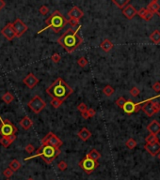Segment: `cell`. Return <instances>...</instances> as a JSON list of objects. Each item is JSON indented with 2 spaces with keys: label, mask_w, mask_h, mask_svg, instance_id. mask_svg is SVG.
I'll return each mask as SVG.
<instances>
[{
  "label": "cell",
  "mask_w": 160,
  "mask_h": 180,
  "mask_svg": "<svg viewBox=\"0 0 160 180\" xmlns=\"http://www.w3.org/2000/svg\"><path fill=\"white\" fill-rule=\"evenodd\" d=\"M145 150L147 151L150 155L152 156H157L160 153V143L159 142H155L152 143H146L144 146Z\"/></svg>",
  "instance_id": "obj_10"
},
{
  "label": "cell",
  "mask_w": 160,
  "mask_h": 180,
  "mask_svg": "<svg viewBox=\"0 0 160 180\" xmlns=\"http://www.w3.org/2000/svg\"><path fill=\"white\" fill-rule=\"evenodd\" d=\"M142 108V110H143V112H145V115L149 116V117H151V116H153L155 112L153 109V107L152 105H151V101H149L147 103H145V104L141 107Z\"/></svg>",
  "instance_id": "obj_22"
},
{
  "label": "cell",
  "mask_w": 160,
  "mask_h": 180,
  "mask_svg": "<svg viewBox=\"0 0 160 180\" xmlns=\"http://www.w3.org/2000/svg\"><path fill=\"white\" fill-rule=\"evenodd\" d=\"M28 180H34V179H33V178H32V177H29V178H28Z\"/></svg>",
  "instance_id": "obj_49"
},
{
  "label": "cell",
  "mask_w": 160,
  "mask_h": 180,
  "mask_svg": "<svg viewBox=\"0 0 160 180\" xmlns=\"http://www.w3.org/2000/svg\"><path fill=\"white\" fill-rule=\"evenodd\" d=\"M112 3L115 4L119 8H123L127 5H129V0H112Z\"/></svg>",
  "instance_id": "obj_26"
},
{
  "label": "cell",
  "mask_w": 160,
  "mask_h": 180,
  "mask_svg": "<svg viewBox=\"0 0 160 180\" xmlns=\"http://www.w3.org/2000/svg\"><path fill=\"white\" fill-rule=\"evenodd\" d=\"M77 135H78V137L81 139L82 141L86 142V141H88V139L91 137V132L87 128H82L78 131Z\"/></svg>",
  "instance_id": "obj_19"
},
{
  "label": "cell",
  "mask_w": 160,
  "mask_h": 180,
  "mask_svg": "<svg viewBox=\"0 0 160 180\" xmlns=\"http://www.w3.org/2000/svg\"><path fill=\"white\" fill-rule=\"evenodd\" d=\"M145 142H146V143H152L159 142V141H158V137H157V135L150 133V134L148 135V136L145 138Z\"/></svg>",
  "instance_id": "obj_29"
},
{
  "label": "cell",
  "mask_w": 160,
  "mask_h": 180,
  "mask_svg": "<svg viewBox=\"0 0 160 180\" xmlns=\"http://www.w3.org/2000/svg\"><path fill=\"white\" fill-rule=\"evenodd\" d=\"M87 112H88V117H93V116L96 115L95 110H94V109H91H91H88Z\"/></svg>",
  "instance_id": "obj_46"
},
{
  "label": "cell",
  "mask_w": 160,
  "mask_h": 180,
  "mask_svg": "<svg viewBox=\"0 0 160 180\" xmlns=\"http://www.w3.org/2000/svg\"><path fill=\"white\" fill-rule=\"evenodd\" d=\"M148 11H150L152 13H156L160 16V13H159V10H160V5L158 4V2L156 0H153L152 2H150V4L148 5Z\"/></svg>",
  "instance_id": "obj_20"
},
{
  "label": "cell",
  "mask_w": 160,
  "mask_h": 180,
  "mask_svg": "<svg viewBox=\"0 0 160 180\" xmlns=\"http://www.w3.org/2000/svg\"><path fill=\"white\" fill-rule=\"evenodd\" d=\"M62 145L63 142L53 132H48L42 139V146H52L56 148H59Z\"/></svg>",
  "instance_id": "obj_6"
},
{
  "label": "cell",
  "mask_w": 160,
  "mask_h": 180,
  "mask_svg": "<svg viewBox=\"0 0 160 180\" xmlns=\"http://www.w3.org/2000/svg\"><path fill=\"white\" fill-rule=\"evenodd\" d=\"M154 17V13H152L150 11H147V13H146V15L144 16L143 19L145 21H150V20H152V18Z\"/></svg>",
  "instance_id": "obj_44"
},
{
  "label": "cell",
  "mask_w": 160,
  "mask_h": 180,
  "mask_svg": "<svg viewBox=\"0 0 160 180\" xmlns=\"http://www.w3.org/2000/svg\"><path fill=\"white\" fill-rule=\"evenodd\" d=\"M153 90L155 92H160V83L159 82H156V83H154L153 84V86H152Z\"/></svg>",
  "instance_id": "obj_45"
},
{
  "label": "cell",
  "mask_w": 160,
  "mask_h": 180,
  "mask_svg": "<svg viewBox=\"0 0 160 180\" xmlns=\"http://www.w3.org/2000/svg\"><path fill=\"white\" fill-rule=\"evenodd\" d=\"M25 151L29 153V154H32V153L35 151V147L33 145H31V143H29V145H28L25 146Z\"/></svg>",
  "instance_id": "obj_42"
},
{
  "label": "cell",
  "mask_w": 160,
  "mask_h": 180,
  "mask_svg": "<svg viewBox=\"0 0 160 180\" xmlns=\"http://www.w3.org/2000/svg\"><path fill=\"white\" fill-rule=\"evenodd\" d=\"M21 167H22V164H21L20 161L17 160H12L10 162V165H8V168L11 169L13 172L18 171Z\"/></svg>",
  "instance_id": "obj_24"
},
{
  "label": "cell",
  "mask_w": 160,
  "mask_h": 180,
  "mask_svg": "<svg viewBox=\"0 0 160 180\" xmlns=\"http://www.w3.org/2000/svg\"><path fill=\"white\" fill-rule=\"evenodd\" d=\"M122 109L124 111V112H126L127 115H131L133 112H135L136 111V103L133 102L132 101H126V102L124 103V105Z\"/></svg>",
  "instance_id": "obj_15"
},
{
  "label": "cell",
  "mask_w": 160,
  "mask_h": 180,
  "mask_svg": "<svg viewBox=\"0 0 160 180\" xmlns=\"http://www.w3.org/2000/svg\"><path fill=\"white\" fill-rule=\"evenodd\" d=\"M81 29V25H78L76 29L71 27L66 30V32L61 35V37L57 39V43L61 45L69 53L74 52L80 46L83 42L81 36L79 35V30Z\"/></svg>",
  "instance_id": "obj_1"
},
{
  "label": "cell",
  "mask_w": 160,
  "mask_h": 180,
  "mask_svg": "<svg viewBox=\"0 0 160 180\" xmlns=\"http://www.w3.org/2000/svg\"><path fill=\"white\" fill-rule=\"evenodd\" d=\"M137 11H136V8L133 7L132 5H127L125 8H122V14L125 16L127 19H133L136 15H137Z\"/></svg>",
  "instance_id": "obj_13"
},
{
  "label": "cell",
  "mask_w": 160,
  "mask_h": 180,
  "mask_svg": "<svg viewBox=\"0 0 160 180\" xmlns=\"http://www.w3.org/2000/svg\"><path fill=\"white\" fill-rule=\"evenodd\" d=\"M51 59H52V61L54 62V63H59L60 60H61V56H60V55L59 53H55L54 55H53L52 56H51Z\"/></svg>",
  "instance_id": "obj_37"
},
{
  "label": "cell",
  "mask_w": 160,
  "mask_h": 180,
  "mask_svg": "<svg viewBox=\"0 0 160 180\" xmlns=\"http://www.w3.org/2000/svg\"><path fill=\"white\" fill-rule=\"evenodd\" d=\"M157 157H158V159H159V160H160V153H159V154H158V155H157Z\"/></svg>",
  "instance_id": "obj_50"
},
{
  "label": "cell",
  "mask_w": 160,
  "mask_h": 180,
  "mask_svg": "<svg viewBox=\"0 0 160 180\" xmlns=\"http://www.w3.org/2000/svg\"><path fill=\"white\" fill-rule=\"evenodd\" d=\"M113 46H114L113 43L111 42L108 39H105L100 44V47H101L102 50H103L104 52H106V53H108L111 49L113 48Z\"/></svg>",
  "instance_id": "obj_21"
},
{
  "label": "cell",
  "mask_w": 160,
  "mask_h": 180,
  "mask_svg": "<svg viewBox=\"0 0 160 180\" xmlns=\"http://www.w3.org/2000/svg\"><path fill=\"white\" fill-rule=\"evenodd\" d=\"M139 93H140V90H139V88H137V86L132 87L131 90H130V94H131V96H133V97L139 96Z\"/></svg>",
  "instance_id": "obj_38"
},
{
  "label": "cell",
  "mask_w": 160,
  "mask_h": 180,
  "mask_svg": "<svg viewBox=\"0 0 160 180\" xmlns=\"http://www.w3.org/2000/svg\"><path fill=\"white\" fill-rule=\"evenodd\" d=\"M0 134L2 137H8L16 134L18 129L10 120H4L0 115Z\"/></svg>",
  "instance_id": "obj_5"
},
{
  "label": "cell",
  "mask_w": 160,
  "mask_h": 180,
  "mask_svg": "<svg viewBox=\"0 0 160 180\" xmlns=\"http://www.w3.org/2000/svg\"><path fill=\"white\" fill-rule=\"evenodd\" d=\"M77 64H78L80 67L85 68V67L88 65V60H87V58H86V57H84V56H81L80 58H78Z\"/></svg>",
  "instance_id": "obj_32"
},
{
  "label": "cell",
  "mask_w": 160,
  "mask_h": 180,
  "mask_svg": "<svg viewBox=\"0 0 160 180\" xmlns=\"http://www.w3.org/2000/svg\"><path fill=\"white\" fill-rule=\"evenodd\" d=\"M13 100H14V97H13V95L11 92H6L2 96V101L5 103H7V104H10V103H11L13 101Z\"/></svg>",
  "instance_id": "obj_27"
},
{
  "label": "cell",
  "mask_w": 160,
  "mask_h": 180,
  "mask_svg": "<svg viewBox=\"0 0 160 180\" xmlns=\"http://www.w3.org/2000/svg\"><path fill=\"white\" fill-rule=\"evenodd\" d=\"M68 24H70L72 26H78L79 25V20L76 19H69Z\"/></svg>",
  "instance_id": "obj_43"
},
{
  "label": "cell",
  "mask_w": 160,
  "mask_h": 180,
  "mask_svg": "<svg viewBox=\"0 0 160 180\" xmlns=\"http://www.w3.org/2000/svg\"><path fill=\"white\" fill-rule=\"evenodd\" d=\"M77 110L79 112H87L88 111V106L87 104H85V103H80V104L77 106Z\"/></svg>",
  "instance_id": "obj_39"
},
{
  "label": "cell",
  "mask_w": 160,
  "mask_h": 180,
  "mask_svg": "<svg viewBox=\"0 0 160 180\" xmlns=\"http://www.w3.org/2000/svg\"><path fill=\"white\" fill-rule=\"evenodd\" d=\"M126 102V100L123 97H121V98H119L118 100L116 101V105L120 108H122L123 105H124V103Z\"/></svg>",
  "instance_id": "obj_36"
},
{
  "label": "cell",
  "mask_w": 160,
  "mask_h": 180,
  "mask_svg": "<svg viewBox=\"0 0 160 180\" xmlns=\"http://www.w3.org/2000/svg\"><path fill=\"white\" fill-rule=\"evenodd\" d=\"M60 154L59 148H56L52 146H42L36 150V154L25 158V160H28L37 157H42V159L45 161L47 164H51L56 158Z\"/></svg>",
  "instance_id": "obj_4"
},
{
  "label": "cell",
  "mask_w": 160,
  "mask_h": 180,
  "mask_svg": "<svg viewBox=\"0 0 160 180\" xmlns=\"http://www.w3.org/2000/svg\"><path fill=\"white\" fill-rule=\"evenodd\" d=\"M8 180H10V179H8Z\"/></svg>",
  "instance_id": "obj_51"
},
{
  "label": "cell",
  "mask_w": 160,
  "mask_h": 180,
  "mask_svg": "<svg viewBox=\"0 0 160 180\" xmlns=\"http://www.w3.org/2000/svg\"><path fill=\"white\" fill-rule=\"evenodd\" d=\"M150 39L155 44H158L160 42V31L154 30V32L150 35Z\"/></svg>",
  "instance_id": "obj_25"
},
{
  "label": "cell",
  "mask_w": 160,
  "mask_h": 180,
  "mask_svg": "<svg viewBox=\"0 0 160 180\" xmlns=\"http://www.w3.org/2000/svg\"><path fill=\"white\" fill-rule=\"evenodd\" d=\"M68 16L70 19H76L79 20L80 18L84 16V12L80 10L78 7H74L72 10L68 11Z\"/></svg>",
  "instance_id": "obj_14"
},
{
  "label": "cell",
  "mask_w": 160,
  "mask_h": 180,
  "mask_svg": "<svg viewBox=\"0 0 160 180\" xmlns=\"http://www.w3.org/2000/svg\"><path fill=\"white\" fill-rule=\"evenodd\" d=\"M52 180H53V179H52Z\"/></svg>",
  "instance_id": "obj_52"
},
{
  "label": "cell",
  "mask_w": 160,
  "mask_h": 180,
  "mask_svg": "<svg viewBox=\"0 0 160 180\" xmlns=\"http://www.w3.org/2000/svg\"><path fill=\"white\" fill-rule=\"evenodd\" d=\"M81 116L84 118V119H88L90 117H88V115L87 112H81Z\"/></svg>",
  "instance_id": "obj_47"
},
{
  "label": "cell",
  "mask_w": 160,
  "mask_h": 180,
  "mask_svg": "<svg viewBox=\"0 0 160 180\" xmlns=\"http://www.w3.org/2000/svg\"><path fill=\"white\" fill-rule=\"evenodd\" d=\"M57 167H59V169L60 171H62V172H63V171H65L66 169H67L68 164H67V162H66V161L60 160L59 162L57 163Z\"/></svg>",
  "instance_id": "obj_33"
},
{
  "label": "cell",
  "mask_w": 160,
  "mask_h": 180,
  "mask_svg": "<svg viewBox=\"0 0 160 180\" xmlns=\"http://www.w3.org/2000/svg\"><path fill=\"white\" fill-rule=\"evenodd\" d=\"M40 13H42V15H46L48 12H49V8H48L47 6H42L41 8H40V10H39Z\"/></svg>",
  "instance_id": "obj_40"
},
{
  "label": "cell",
  "mask_w": 160,
  "mask_h": 180,
  "mask_svg": "<svg viewBox=\"0 0 160 180\" xmlns=\"http://www.w3.org/2000/svg\"><path fill=\"white\" fill-rule=\"evenodd\" d=\"M86 157L88 158V159L92 160L98 161V160L101 158V154L96 149H92L88 153V154L86 155Z\"/></svg>",
  "instance_id": "obj_23"
},
{
  "label": "cell",
  "mask_w": 160,
  "mask_h": 180,
  "mask_svg": "<svg viewBox=\"0 0 160 180\" xmlns=\"http://www.w3.org/2000/svg\"><path fill=\"white\" fill-rule=\"evenodd\" d=\"M23 83L28 88H34L37 85V84L39 83V79L33 73H28L23 79Z\"/></svg>",
  "instance_id": "obj_12"
},
{
  "label": "cell",
  "mask_w": 160,
  "mask_h": 180,
  "mask_svg": "<svg viewBox=\"0 0 160 180\" xmlns=\"http://www.w3.org/2000/svg\"><path fill=\"white\" fill-rule=\"evenodd\" d=\"M5 6H6V2L4 1V0H0V11H1Z\"/></svg>",
  "instance_id": "obj_48"
},
{
  "label": "cell",
  "mask_w": 160,
  "mask_h": 180,
  "mask_svg": "<svg viewBox=\"0 0 160 180\" xmlns=\"http://www.w3.org/2000/svg\"><path fill=\"white\" fill-rule=\"evenodd\" d=\"M1 34L5 37L8 40H12L14 38H16V34L14 32V30L12 28V25H11V24H8L6 25L1 30Z\"/></svg>",
  "instance_id": "obj_11"
},
{
  "label": "cell",
  "mask_w": 160,
  "mask_h": 180,
  "mask_svg": "<svg viewBox=\"0 0 160 180\" xmlns=\"http://www.w3.org/2000/svg\"><path fill=\"white\" fill-rule=\"evenodd\" d=\"M79 167L81 168L84 172L86 174H91L93 171H94L97 167L99 166L98 161H95V160H92L88 158H84L83 160H81L79 161Z\"/></svg>",
  "instance_id": "obj_8"
},
{
  "label": "cell",
  "mask_w": 160,
  "mask_h": 180,
  "mask_svg": "<svg viewBox=\"0 0 160 180\" xmlns=\"http://www.w3.org/2000/svg\"><path fill=\"white\" fill-rule=\"evenodd\" d=\"M44 22H45V27L38 31V34H41L43 31H45L46 29H49V28H51L55 33H59L68 24V20L65 19V17L61 14V12L59 11H55L44 21Z\"/></svg>",
  "instance_id": "obj_3"
},
{
  "label": "cell",
  "mask_w": 160,
  "mask_h": 180,
  "mask_svg": "<svg viewBox=\"0 0 160 180\" xmlns=\"http://www.w3.org/2000/svg\"><path fill=\"white\" fill-rule=\"evenodd\" d=\"M13 174H14V172H13V171L11 170V169H10V168H7V169H5L4 170V172H3V174L5 175V176L8 179L10 177H11L12 175H13Z\"/></svg>",
  "instance_id": "obj_35"
},
{
  "label": "cell",
  "mask_w": 160,
  "mask_h": 180,
  "mask_svg": "<svg viewBox=\"0 0 160 180\" xmlns=\"http://www.w3.org/2000/svg\"><path fill=\"white\" fill-rule=\"evenodd\" d=\"M151 105H152V107H153V109H154V111L155 114H156V112H158L160 111V103H159V102L151 101Z\"/></svg>",
  "instance_id": "obj_34"
},
{
  "label": "cell",
  "mask_w": 160,
  "mask_h": 180,
  "mask_svg": "<svg viewBox=\"0 0 160 180\" xmlns=\"http://www.w3.org/2000/svg\"><path fill=\"white\" fill-rule=\"evenodd\" d=\"M147 129H148L152 134L157 135V134L160 132V124L157 122L156 120H153L152 122H151V123L148 125Z\"/></svg>",
  "instance_id": "obj_16"
},
{
  "label": "cell",
  "mask_w": 160,
  "mask_h": 180,
  "mask_svg": "<svg viewBox=\"0 0 160 180\" xmlns=\"http://www.w3.org/2000/svg\"><path fill=\"white\" fill-rule=\"evenodd\" d=\"M137 145V143L136 140H134L133 138H130V139H128V140L126 141L125 143V146L127 148H129V149H133V148H135Z\"/></svg>",
  "instance_id": "obj_30"
},
{
  "label": "cell",
  "mask_w": 160,
  "mask_h": 180,
  "mask_svg": "<svg viewBox=\"0 0 160 180\" xmlns=\"http://www.w3.org/2000/svg\"><path fill=\"white\" fill-rule=\"evenodd\" d=\"M11 25L16 34V37H18V38H20L21 36H23L28 29V25H26L21 19H16L14 22H11Z\"/></svg>",
  "instance_id": "obj_9"
},
{
  "label": "cell",
  "mask_w": 160,
  "mask_h": 180,
  "mask_svg": "<svg viewBox=\"0 0 160 180\" xmlns=\"http://www.w3.org/2000/svg\"><path fill=\"white\" fill-rule=\"evenodd\" d=\"M15 140H16V135H11V136H8V137H2L0 139V145L7 148Z\"/></svg>",
  "instance_id": "obj_17"
},
{
  "label": "cell",
  "mask_w": 160,
  "mask_h": 180,
  "mask_svg": "<svg viewBox=\"0 0 160 180\" xmlns=\"http://www.w3.org/2000/svg\"><path fill=\"white\" fill-rule=\"evenodd\" d=\"M28 105L34 114H40L45 108L46 103L40 96H35L33 98H31V101H29Z\"/></svg>",
  "instance_id": "obj_7"
},
{
  "label": "cell",
  "mask_w": 160,
  "mask_h": 180,
  "mask_svg": "<svg viewBox=\"0 0 160 180\" xmlns=\"http://www.w3.org/2000/svg\"><path fill=\"white\" fill-rule=\"evenodd\" d=\"M147 11H148L147 8H141V10H139V11H137V14L139 15L140 18H142V19H143L144 16L146 15V13H147Z\"/></svg>",
  "instance_id": "obj_41"
},
{
  "label": "cell",
  "mask_w": 160,
  "mask_h": 180,
  "mask_svg": "<svg viewBox=\"0 0 160 180\" xmlns=\"http://www.w3.org/2000/svg\"><path fill=\"white\" fill-rule=\"evenodd\" d=\"M115 92V89L111 86V85H105V86L103 88V93L106 97H110L112 96Z\"/></svg>",
  "instance_id": "obj_28"
},
{
  "label": "cell",
  "mask_w": 160,
  "mask_h": 180,
  "mask_svg": "<svg viewBox=\"0 0 160 180\" xmlns=\"http://www.w3.org/2000/svg\"><path fill=\"white\" fill-rule=\"evenodd\" d=\"M46 93L52 98H57L64 101L74 93V89L63 79L59 77L46 89Z\"/></svg>",
  "instance_id": "obj_2"
},
{
  "label": "cell",
  "mask_w": 160,
  "mask_h": 180,
  "mask_svg": "<svg viewBox=\"0 0 160 180\" xmlns=\"http://www.w3.org/2000/svg\"><path fill=\"white\" fill-rule=\"evenodd\" d=\"M19 124H20V126L25 130H28L31 127H32L33 122H32V120H31L28 115H25V116H24V117L20 120Z\"/></svg>",
  "instance_id": "obj_18"
},
{
  "label": "cell",
  "mask_w": 160,
  "mask_h": 180,
  "mask_svg": "<svg viewBox=\"0 0 160 180\" xmlns=\"http://www.w3.org/2000/svg\"><path fill=\"white\" fill-rule=\"evenodd\" d=\"M63 101H60V100H57V98H52L51 101H50V104L55 108V109H57V108H59Z\"/></svg>",
  "instance_id": "obj_31"
}]
</instances>
